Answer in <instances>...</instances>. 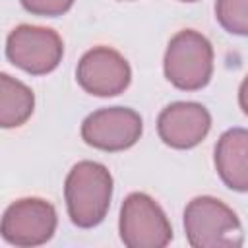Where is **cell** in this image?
I'll return each instance as SVG.
<instances>
[{
    "label": "cell",
    "mask_w": 248,
    "mask_h": 248,
    "mask_svg": "<svg viewBox=\"0 0 248 248\" xmlns=\"http://www.w3.org/2000/svg\"><path fill=\"white\" fill-rule=\"evenodd\" d=\"M64 198L70 221L79 229L97 227L110 207L112 176L97 161H79L64 182Z\"/></svg>",
    "instance_id": "cell-1"
},
{
    "label": "cell",
    "mask_w": 248,
    "mask_h": 248,
    "mask_svg": "<svg viewBox=\"0 0 248 248\" xmlns=\"http://www.w3.org/2000/svg\"><path fill=\"white\" fill-rule=\"evenodd\" d=\"M184 232L194 248H236L244 242L236 213L211 196H198L186 205Z\"/></svg>",
    "instance_id": "cell-2"
},
{
    "label": "cell",
    "mask_w": 248,
    "mask_h": 248,
    "mask_svg": "<svg viewBox=\"0 0 248 248\" xmlns=\"http://www.w3.org/2000/svg\"><path fill=\"white\" fill-rule=\"evenodd\" d=\"M165 78L182 91H198L205 87L213 76V46L194 29L178 31L167 46Z\"/></svg>",
    "instance_id": "cell-3"
},
{
    "label": "cell",
    "mask_w": 248,
    "mask_h": 248,
    "mask_svg": "<svg viewBox=\"0 0 248 248\" xmlns=\"http://www.w3.org/2000/svg\"><path fill=\"white\" fill-rule=\"evenodd\" d=\"M118 229L128 248H163L172 240V227L165 211L143 192H134L124 200Z\"/></svg>",
    "instance_id": "cell-4"
},
{
    "label": "cell",
    "mask_w": 248,
    "mask_h": 248,
    "mask_svg": "<svg viewBox=\"0 0 248 248\" xmlns=\"http://www.w3.org/2000/svg\"><path fill=\"white\" fill-rule=\"evenodd\" d=\"M64 54V45L54 29L39 25H17L6 39V56L31 76L52 72Z\"/></svg>",
    "instance_id": "cell-5"
},
{
    "label": "cell",
    "mask_w": 248,
    "mask_h": 248,
    "mask_svg": "<svg viewBox=\"0 0 248 248\" xmlns=\"http://www.w3.org/2000/svg\"><path fill=\"white\" fill-rule=\"evenodd\" d=\"M56 209L41 198H23L8 205L0 232L8 244L33 248L48 242L56 231Z\"/></svg>",
    "instance_id": "cell-6"
},
{
    "label": "cell",
    "mask_w": 248,
    "mask_h": 248,
    "mask_svg": "<svg viewBox=\"0 0 248 248\" xmlns=\"http://www.w3.org/2000/svg\"><path fill=\"white\" fill-rule=\"evenodd\" d=\"M143 132L141 116L128 107H107L91 112L81 124V138L101 151H124Z\"/></svg>",
    "instance_id": "cell-7"
},
{
    "label": "cell",
    "mask_w": 248,
    "mask_h": 248,
    "mask_svg": "<svg viewBox=\"0 0 248 248\" xmlns=\"http://www.w3.org/2000/svg\"><path fill=\"white\" fill-rule=\"evenodd\" d=\"M76 79L89 95L114 97L130 85L132 70L118 50L110 46H95L78 62Z\"/></svg>",
    "instance_id": "cell-8"
},
{
    "label": "cell",
    "mask_w": 248,
    "mask_h": 248,
    "mask_svg": "<svg viewBox=\"0 0 248 248\" xmlns=\"http://www.w3.org/2000/svg\"><path fill=\"white\" fill-rule=\"evenodd\" d=\"M211 128L209 110L194 101H176L165 107L157 118L163 143L174 149H192L203 141Z\"/></svg>",
    "instance_id": "cell-9"
},
{
    "label": "cell",
    "mask_w": 248,
    "mask_h": 248,
    "mask_svg": "<svg viewBox=\"0 0 248 248\" xmlns=\"http://www.w3.org/2000/svg\"><path fill=\"white\" fill-rule=\"evenodd\" d=\"M215 169L223 184L234 192H248V130L231 128L215 145Z\"/></svg>",
    "instance_id": "cell-10"
},
{
    "label": "cell",
    "mask_w": 248,
    "mask_h": 248,
    "mask_svg": "<svg viewBox=\"0 0 248 248\" xmlns=\"http://www.w3.org/2000/svg\"><path fill=\"white\" fill-rule=\"evenodd\" d=\"M35 108L33 91L10 74L0 76V124L2 128H17L29 120Z\"/></svg>",
    "instance_id": "cell-11"
},
{
    "label": "cell",
    "mask_w": 248,
    "mask_h": 248,
    "mask_svg": "<svg viewBox=\"0 0 248 248\" xmlns=\"http://www.w3.org/2000/svg\"><path fill=\"white\" fill-rule=\"evenodd\" d=\"M215 17L225 31L248 37V0H217Z\"/></svg>",
    "instance_id": "cell-12"
},
{
    "label": "cell",
    "mask_w": 248,
    "mask_h": 248,
    "mask_svg": "<svg viewBox=\"0 0 248 248\" xmlns=\"http://www.w3.org/2000/svg\"><path fill=\"white\" fill-rule=\"evenodd\" d=\"M19 2L29 14L45 16V17L62 16L74 6V0H19Z\"/></svg>",
    "instance_id": "cell-13"
},
{
    "label": "cell",
    "mask_w": 248,
    "mask_h": 248,
    "mask_svg": "<svg viewBox=\"0 0 248 248\" xmlns=\"http://www.w3.org/2000/svg\"><path fill=\"white\" fill-rule=\"evenodd\" d=\"M238 105H240L242 112L248 116V74H246V78L242 79L240 89H238Z\"/></svg>",
    "instance_id": "cell-14"
},
{
    "label": "cell",
    "mask_w": 248,
    "mask_h": 248,
    "mask_svg": "<svg viewBox=\"0 0 248 248\" xmlns=\"http://www.w3.org/2000/svg\"><path fill=\"white\" fill-rule=\"evenodd\" d=\"M182 2H196V0H182Z\"/></svg>",
    "instance_id": "cell-15"
}]
</instances>
